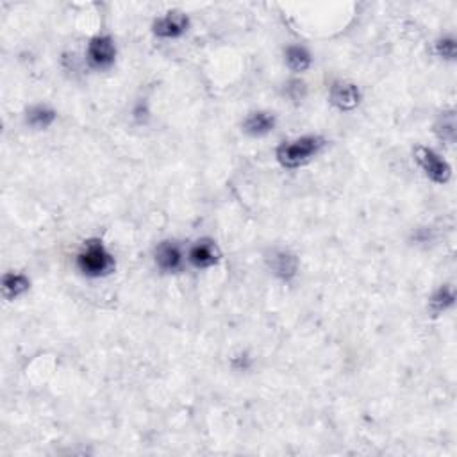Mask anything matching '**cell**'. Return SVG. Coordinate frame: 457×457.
Masks as SVG:
<instances>
[{"label": "cell", "mask_w": 457, "mask_h": 457, "mask_svg": "<svg viewBox=\"0 0 457 457\" xmlns=\"http://www.w3.org/2000/svg\"><path fill=\"white\" fill-rule=\"evenodd\" d=\"M77 268L88 277H104L114 270V257L107 252L102 241L92 240L77 255Z\"/></svg>", "instance_id": "obj_1"}, {"label": "cell", "mask_w": 457, "mask_h": 457, "mask_svg": "<svg viewBox=\"0 0 457 457\" xmlns=\"http://www.w3.org/2000/svg\"><path fill=\"white\" fill-rule=\"evenodd\" d=\"M324 147V140L318 136H304L284 143L277 149V159L284 168H298L311 161Z\"/></svg>", "instance_id": "obj_2"}, {"label": "cell", "mask_w": 457, "mask_h": 457, "mask_svg": "<svg viewBox=\"0 0 457 457\" xmlns=\"http://www.w3.org/2000/svg\"><path fill=\"white\" fill-rule=\"evenodd\" d=\"M415 157L422 170L425 171V176L432 181V183L445 184L450 181L452 176V168L445 159L438 156L434 150L427 149V147H416Z\"/></svg>", "instance_id": "obj_3"}, {"label": "cell", "mask_w": 457, "mask_h": 457, "mask_svg": "<svg viewBox=\"0 0 457 457\" xmlns=\"http://www.w3.org/2000/svg\"><path fill=\"white\" fill-rule=\"evenodd\" d=\"M116 57V49L109 36H97L88 45V61L93 68H109Z\"/></svg>", "instance_id": "obj_4"}, {"label": "cell", "mask_w": 457, "mask_h": 457, "mask_svg": "<svg viewBox=\"0 0 457 457\" xmlns=\"http://www.w3.org/2000/svg\"><path fill=\"white\" fill-rule=\"evenodd\" d=\"M190 27V18L184 13L171 11L157 18L152 25L154 35L159 38H179Z\"/></svg>", "instance_id": "obj_5"}, {"label": "cell", "mask_w": 457, "mask_h": 457, "mask_svg": "<svg viewBox=\"0 0 457 457\" xmlns=\"http://www.w3.org/2000/svg\"><path fill=\"white\" fill-rule=\"evenodd\" d=\"M331 102L339 111H352L361 102V92L352 83H334L331 88Z\"/></svg>", "instance_id": "obj_6"}, {"label": "cell", "mask_w": 457, "mask_h": 457, "mask_svg": "<svg viewBox=\"0 0 457 457\" xmlns=\"http://www.w3.org/2000/svg\"><path fill=\"white\" fill-rule=\"evenodd\" d=\"M190 261L197 268H211L220 261V250L211 240H200L190 250Z\"/></svg>", "instance_id": "obj_7"}, {"label": "cell", "mask_w": 457, "mask_h": 457, "mask_svg": "<svg viewBox=\"0 0 457 457\" xmlns=\"http://www.w3.org/2000/svg\"><path fill=\"white\" fill-rule=\"evenodd\" d=\"M156 263L163 272H177L183 264L181 248L171 241H163L156 248Z\"/></svg>", "instance_id": "obj_8"}, {"label": "cell", "mask_w": 457, "mask_h": 457, "mask_svg": "<svg viewBox=\"0 0 457 457\" xmlns=\"http://www.w3.org/2000/svg\"><path fill=\"white\" fill-rule=\"evenodd\" d=\"M275 127V116L270 113H252L243 122V130L250 136H264Z\"/></svg>", "instance_id": "obj_9"}, {"label": "cell", "mask_w": 457, "mask_h": 457, "mask_svg": "<svg viewBox=\"0 0 457 457\" xmlns=\"http://www.w3.org/2000/svg\"><path fill=\"white\" fill-rule=\"evenodd\" d=\"M29 288H31V281L22 274L11 272V274H6L2 277V293L8 300H15L20 295L25 293Z\"/></svg>", "instance_id": "obj_10"}, {"label": "cell", "mask_w": 457, "mask_h": 457, "mask_svg": "<svg viewBox=\"0 0 457 457\" xmlns=\"http://www.w3.org/2000/svg\"><path fill=\"white\" fill-rule=\"evenodd\" d=\"M270 268L281 279H291L297 274V257L288 252H275L270 260Z\"/></svg>", "instance_id": "obj_11"}, {"label": "cell", "mask_w": 457, "mask_h": 457, "mask_svg": "<svg viewBox=\"0 0 457 457\" xmlns=\"http://www.w3.org/2000/svg\"><path fill=\"white\" fill-rule=\"evenodd\" d=\"M56 120V111L47 106H35L27 111V123L35 129H47Z\"/></svg>", "instance_id": "obj_12"}, {"label": "cell", "mask_w": 457, "mask_h": 457, "mask_svg": "<svg viewBox=\"0 0 457 457\" xmlns=\"http://www.w3.org/2000/svg\"><path fill=\"white\" fill-rule=\"evenodd\" d=\"M286 63L295 72H305L311 66V54L304 47L291 45L286 49Z\"/></svg>", "instance_id": "obj_13"}, {"label": "cell", "mask_w": 457, "mask_h": 457, "mask_svg": "<svg viewBox=\"0 0 457 457\" xmlns=\"http://www.w3.org/2000/svg\"><path fill=\"white\" fill-rule=\"evenodd\" d=\"M436 133L443 141L453 143V140H456V116H453V111L441 114L439 122L436 123Z\"/></svg>", "instance_id": "obj_14"}, {"label": "cell", "mask_w": 457, "mask_h": 457, "mask_svg": "<svg viewBox=\"0 0 457 457\" xmlns=\"http://www.w3.org/2000/svg\"><path fill=\"white\" fill-rule=\"evenodd\" d=\"M453 304V291L449 286H443L434 293V297L431 298V309L434 312H443L445 309H449Z\"/></svg>", "instance_id": "obj_15"}, {"label": "cell", "mask_w": 457, "mask_h": 457, "mask_svg": "<svg viewBox=\"0 0 457 457\" xmlns=\"http://www.w3.org/2000/svg\"><path fill=\"white\" fill-rule=\"evenodd\" d=\"M436 52L445 59H453L456 57V39L453 38H443L436 43Z\"/></svg>", "instance_id": "obj_16"}, {"label": "cell", "mask_w": 457, "mask_h": 457, "mask_svg": "<svg viewBox=\"0 0 457 457\" xmlns=\"http://www.w3.org/2000/svg\"><path fill=\"white\" fill-rule=\"evenodd\" d=\"M288 95L291 97V99H295V100H298V99H302V97H304V93H305V86H304V83H300V80H291L290 84H288Z\"/></svg>", "instance_id": "obj_17"}]
</instances>
